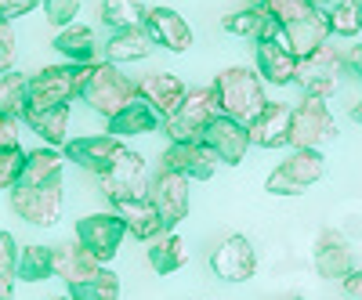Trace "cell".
<instances>
[{
	"mask_svg": "<svg viewBox=\"0 0 362 300\" xmlns=\"http://www.w3.org/2000/svg\"><path fill=\"white\" fill-rule=\"evenodd\" d=\"M210 91H214V98H218V112L239 119V124H250V119L268 105L264 80L257 76V69H247V66L221 69L214 76V83H210Z\"/></svg>",
	"mask_w": 362,
	"mask_h": 300,
	"instance_id": "6da1fadb",
	"label": "cell"
},
{
	"mask_svg": "<svg viewBox=\"0 0 362 300\" xmlns=\"http://www.w3.org/2000/svg\"><path fill=\"white\" fill-rule=\"evenodd\" d=\"M80 102L90 112H98L102 119H112L116 112H124L131 102H138V83L127 73H119L116 66H109V62H95L90 66L87 83H83V91H80Z\"/></svg>",
	"mask_w": 362,
	"mask_h": 300,
	"instance_id": "7a4b0ae2",
	"label": "cell"
},
{
	"mask_svg": "<svg viewBox=\"0 0 362 300\" xmlns=\"http://www.w3.org/2000/svg\"><path fill=\"white\" fill-rule=\"evenodd\" d=\"M348 69V54L337 47V44H322L319 51H312L308 58H300L297 62V76L293 83L300 87V95L305 98H334L337 87H341V73Z\"/></svg>",
	"mask_w": 362,
	"mask_h": 300,
	"instance_id": "3957f363",
	"label": "cell"
},
{
	"mask_svg": "<svg viewBox=\"0 0 362 300\" xmlns=\"http://www.w3.org/2000/svg\"><path fill=\"white\" fill-rule=\"evenodd\" d=\"M90 76V66H47L37 76H29V109H54V105H69L80 98L83 83Z\"/></svg>",
	"mask_w": 362,
	"mask_h": 300,
	"instance_id": "277c9868",
	"label": "cell"
},
{
	"mask_svg": "<svg viewBox=\"0 0 362 300\" xmlns=\"http://www.w3.org/2000/svg\"><path fill=\"white\" fill-rule=\"evenodd\" d=\"M62 199H66L62 177H51V181H40V185H15L8 192L11 214L33 228H54L58 214H62Z\"/></svg>",
	"mask_w": 362,
	"mask_h": 300,
	"instance_id": "5b68a950",
	"label": "cell"
},
{
	"mask_svg": "<svg viewBox=\"0 0 362 300\" xmlns=\"http://www.w3.org/2000/svg\"><path fill=\"white\" fill-rule=\"evenodd\" d=\"M326 174V160L315 148H293L290 160H283L276 170L268 174L264 188L272 196H305L308 188L319 185V177Z\"/></svg>",
	"mask_w": 362,
	"mask_h": 300,
	"instance_id": "8992f818",
	"label": "cell"
},
{
	"mask_svg": "<svg viewBox=\"0 0 362 300\" xmlns=\"http://www.w3.org/2000/svg\"><path fill=\"white\" fill-rule=\"evenodd\" d=\"M214 116H218L214 91H210V87H192L185 95V102L174 109V116L163 119V131H167L170 141H199Z\"/></svg>",
	"mask_w": 362,
	"mask_h": 300,
	"instance_id": "52a82bcc",
	"label": "cell"
},
{
	"mask_svg": "<svg viewBox=\"0 0 362 300\" xmlns=\"http://www.w3.org/2000/svg\"><path fill=\"white\" fill-rule=\"evenodd\" d=\"M337 138V119L329 112L326 102L319 98H305L297 109H293V119H290V148H319L329 145Z\"/></svg>",
	"mask_w": 362,
	"mask_h": 300,
	"instance_id": "ba28073f",
	"label": "cell"
},
{
	"mask_svg": "<svg viewBox=\"0 0 362 300\" xmlns=\"http://www.w3.org/2000/svg\"><path fill=\"white\" fill-rule=\"evenodd\" d=\"M124 239H127V228L112 210H105V214H87L76 221V243L98 264H109L119 253V246H124Z\"/></svg>",
	"mask_w": 362,
	"mask_h": 300,
	"instance_id": "9c48e42d",
	"label": "cell"
},
{
	"mask_svg": "<svg viewBox=\"0 0 362 300\" xmlns=\"http://www.w3.org/2000/svg\"><path fill=\"white\" fill-rule=\"evenodd\" d=\"M102 181V196L109 203H119V199H138L148 192V170H145V156L134 152V148H124L112 167L105 174H98Z\"/></svg>",
	"mask_w": 362,
	"mask_h": 300,
	"instance_id": "30bf717a",
	"label": "cell"
},
{
	"mask_svg": "<svg viewBox=\"0 0 362 300\" xmlns=\"http://www.w3.org/2000/svg\"><path fill=\"white\" fill-rule=\"evenodd\" d=\"M145 196L156 206V214L163 221V232H174L189 217V177H181L174 170H160L156 177H148Z\"/></svg>",
	"mask_w": 362,
	"mask_h": 300,
	"instance_id": "8fae6325",
	"label": "cell"
},
{
	"mask_svg": "<svg viewBox=\"0 0 362 300\" xmlns=\"http://www.w3.org/2000/svg\"><path fill=\"white\" fill-rule=\"evenodd\" d=\"M210 272L221 282H250L257 272V253L247 235H228L210 253Z\"/></svg>",
	"mask_w": 362,
	"mask_h": 300,
	"instance_id": "7c38bea8",
	"label": "cell"
},
{
	"mask_svg": "<svg viewBox=\"0 0 362 300\" xmlns=\"http://www.w3.org/2000/svg\"><path fill=\"white\" fill-rule=\"evenodd\" d=\"M199 141L218 156V163H228V167L243 163V160H247V148H250L247 124H239V119H232V116H221V112L210 119V127L203 131Z\"/></svg>",
	"mask_w": 362,
	"mask_h": 300,
	"instance_id": "4fadbf2b",
	"label": "cell"
},
{
	"mask_svg": "<svg viewBox=\"0 0 362 300\" xmlns=\"http://www.w3.org/2000/svg\"><path fill=\"white\" fill-rule=\"evenodd\" d=\"M124 148L127 145L112 134H87V138H69L62 145V160H69V163H76L90 174H105Z\"/></svg>",
	"mask_w": 362,
	"mask_h": 300,
	"instance_id": "5bb4252c",
	"label": "cell"
},
{
	"mask_svg": "<svg viewBox=\"0 0 362 300\" xmlns=\"http://www.w3.org/2000/svg\"><path fill=\"white\" fill-rule=\"evenodd\" d=\"M163 170H174L189 181H210L218 170V156L203 141H170L163 148Z\"/></svg>",
	"mask_w": 362,
	"mask_h": 300,
	"instance_id": "9a60e30c",
	"label": "cell"
},
{
	"mask_svg": "<svg viewBox=\"0 0 362 300\" xmlns=\"http://www.w3.org/2000/svg\"><path fill=\"white\" fill-rule=\"evenodd\" d=\"M141 25H145V33L153 37V44H160L174 54H185L192 47V25L174 8H148Z\"/></svg>",
	"mask_w": 362,
	"mask_h": 300,
	"instance_id": "2e32d148",
	"label": "cell"
},
{
	"mask_svg": "<svg viewBox=\"0 0 362 300\" xmlns=\"http://www.w3.org/2000/svg\"><path fill=\"white\" fill-rule=\"evenodd\" d=\"M290 119H293V109L290 105L268 102L247 124L250 145H257V148H286L290 145Z\"/></svg>",
	"mask_w": 362,
	"mask_h": 300,
	"instance_id": "e0dca14e",
	"label": "cell"
},
{
	"mask_svg": "<svg viewBox=\"0 0 362 300\" xmlns=\"http://www.w3.org/2000/svg\"><path fill=\"white\" fill-rule=\"evenodd\" d=\"M185 95H189L185 80L174 76V73H153V76H145V80L138 83V98L153 109L160 119L174 116V109L185 102Z\"/></svg>",
	"mask_w": 362,
	"mask_h": 300,
	"instance_id": "ac0fdd59",
	"label": "cell"
},
{
	"mask_svg": "<svg viewBox=\"0 0 362 300\" xmlns=\"http://www.w3.org/2000/svg\"><path fill=\"white\" fill-rule=\"evenodd\" d=\"M315 272H319L322 279H344V275L355 272L351 243H348L337 228L319 232V243H315Z\"/></svg>",
	"mask_w": 362,
	"mask_h": 300,
	"instance_id": "d6986e66",
	"label": "cell"
},
{
	"mask_svg": "<svg viewBox=\"0 0 362 300\" xmlns=\"http://www.w3.org/2000/svg\"><path fill=\"white\" fill-rule=\"evenodd\" d=\"M293 58H308L312 51H319L329 40V25H326V11H308L305 18L286 22L283 25V37H279Z\"/></svg>",
	"mask_w": 362,
	"mask_h": 300,
	"instance_id": "ffe728a7",
	"label": "cell"
},
{
	"mask_svg": "<svg viewBox=\"0 0 362 300\" xmlns=\"http://www.w3.org/2000/svg\"><path fill=\"white\" fill-rule=\"evenodd\" d=\"M254 58H257V76H261L264 83H272V87H286V83H293L300 58H293L290 47H286L283 40H257Z\"/></svg>",
	"mask_w": 362,
	"mask_h": 300,
	"instance_id": "44dd1931",
	"label": "cell"
},
{
	"mask_svg": "<svg viewBox=\"0 0 362 300\" xmlns=\"http://www.w3.org/2000/svg\"><path fill=\"white\" fill-rule=\"evenodd\" d=\"M112 214H116L119 221H124L127 235L141 239V243H153L156 235H163V221H160V214H156V206L148 203V196L112 203Z\"/></svg>",
	"mask_w": 362,
	"mask_h": 300,
	"instance_id": "7402d4cb",
	"label": "cell"
},
{
	"mask_svg": "<svg viewBox=\"0 0 362 300\" xmlns=\"http://www.w3.org/2000/svg\"><path fill=\"white\" fill-rule=\"evenodd\" d=\"M153 37L145 33V25H131V29H112L109 40H105V58L109 66H119V62H141V58L153 51Z\"/></svg>",
	"mask_w": 362,
	"mask_h": 300,
	"instance_id": "603a6c76",
	"label": "cell"
},
{
	"mask_svg": "<svg viewBox=\"0 0 362 300\" xmlns=\"http://www.w3.org/2000/svg\"><path fill=\"white\" fill-rule=\"evenodd\" d=\"M163 127V119L148 109L141 98L138 102H131L124 112H116L112 119H105V131L112 134V138H138V134H153V131H160Z\"/></svg>",
	"mask_w": 362,
	"mask_h": 300,
	"instance_id": "cb8c5ba5",
	"label": "cell"
},
{
	"mask_svg": "<svg viewBox=\"0 0 362 300\" xmlns=\"http://www.w3.org/2000/svg\"><path fill=\"white\" fill-rule=\"evenodd\" d=\"M54 51L66 58L73 66H95V54H98V44H95V29L90 25H66L54 33Z\"/></svg>",
	"mask_w": 362,
	"mask_h": 300,
	"instance_id": "d4e9b609",
	"label": "cell"
},
{
	"mask_svg": "<svg viewBox=\"0 0 362 300\" xmlns=\"http://www.w3.org/2000/svg\"><path fill=\"white\" fill-rule=\"evenodd\" d=\"M25 124H29V131H33L44 145H51V148H62L69 138H66V131H69V105H54V109H25Z\"/></svg>",
	"mask_w": 362,
	"mask_h": 300,
	"instance_id": "484cf974",
	"label": "cell"
},
{
	"mask_svg": "<svg viewBox=\"0 0 362 300\" xmlns=\"http://www.w3.org/2000/svg\"><path fill=\"white\" fill-rule=\"evenodd\" d=\"M185 264H189V243L177 232H163L148 243V268L156 275H174Z\"/></svg>",
	"mask_w": 362,
	"mask_h": 300,
	"instance_id": "4316f807",
	"label": "cell"
},
{
	"mask_svg": "<svg viewBox=\"0 0 362 300\" xmlns=\"http://www.w3.org/2000/svg\"><path fill=\"white\" fill-rule=\"evenodd\" d=\"M98 260L90 257L76 239L73 243H62V246H54V275L62 279L66 286H73V282H83L87 275H95L98 272Z\"/></svg>",
	"mask_w": 362,
	"mask_h": 300,
	"instance_id": "83f0119b",
	"label": "cell"
},
{
	"mask_svg": "<svg viewBox=\"0 0 362 300\" xmlns=\"http://www.w3.org/2000/svg\"><path fill=\"white\" fill-rule=\"evenodd\" d=\"M54 275V246H22L15 257V279L47 282Z\"/></svg>",
	"mask_w": 362,
	"mask_h": 300,
	"instance_id": "f1b7e54d",
	"label": "cell"
},
{
	"mask_svg": "<svg viewBox=\"0 0 362 300\" xmlns=\"http://www.w3.org/2000/svg\"><path fill=\"white\" fill-rule=\"evenodd\" d=\"M145 0H102L98 4V18L112 29H131V25H141L145 22Z\"/></svg>",
	"mask_w": 362,
	"mask_h": 300,
	"instance_id": "f546056e",
	"label": "cell"
},
{
	"mask_svg": "<svg viewBox=\"0 0 362 300\" xmlns=\"http://www.w3.org/2000/svg\"><path fill=\"white\" fill-rule=\"evenodd\" d=\"M69 296L73 300H119V279H116V272H109L102 264L95 275H87L83 282H73Z\"/></svg>",
	"mask_w": 362,
	"mask_h": 300,
	"instance_id": "4dcf8cb0",
	"label": "cell"
},
{
	"mask_svg": "<svg viewBox=\"0 0 362 300\" xmlns=\"http://www.w3.org/2000/svg\"><path fill=\"white\" fill-rule=\"evenodd\" d=\"M29 109V80L22 73H4L0 76V116L22 119Z\"/></svg>",
	"mask_w": 362,
	"mask_h": 300,
	"instance_id": "1f68e13d",
	"label": "cell"
},
{
	"mask_svg": "<svg viewBox=\"0 0 362 300\" xmlns=\"http://www.w3.org/2000/svg\"><path fill=\"white\" fill-rule=\"evenodd\" d=\"M326 25H329V37H358L362 33V8L358 0H337L334 8L326 11Z\"/></svg>",
	"mask_w": 362,
	"mask_h": 300,
	"instance_id": "d6a6232c",
	"label": "cell"
},
{
	"mask_svg": "<svg viewBox=\"0 0 362 300\" xmlns=\"http://www.w3.org/2000/svg\"><path fill=\"white\" fill-rule=\"evenodd\" d=\"M22 170H25V148L22 145L18 148H4V152H0V188L11 192L18 185Z\"/></svg>",
	"mask_w": 362,
	"mask_h": 300,
	"instance_id": "836d02e7",
	"label": "cell"
},
{
	"mask_svg": "<svg viewBox=\"0 0 362 300\" xmlns=\"http://www.w3.org/2000/svg\"><path fill=\"white\" fill-rule=\"evenodd\" d=\"M250 4L268 8L283 25H286V22H297V18H305L308 11H315V8H308V0H250Z\"/></svg>",
	"mask_w": 362,
	"mask_h": 300,
	"instance_id": "e575fe53",
	"label": "cell"
},
{
	"mask_svg": "<svg viewBox=\"0 0 362 300\" xmlns=\"http://www.w3.org/2000/svg\"><path fill=\"white\" fill-rule=\"evenodd\" d=\"M40 8H44V15L54 29H66L80 15V0H40Z\"/></svg>",
	"mask_w": 362,
	"mask_h": 300,
	"instance_id": "d590c367",
	"label": "cell"
},
{
	"mask_svg": "<svg viewBox=\"0 0 362 300\" xmlns=\"http://www.w3.org/2000/svg\"><path fill=\"white\" fill-rule=\"evenodd\" d=\"M15 54H18V44H15V25L0 18V76L11 73Z\"/></svg>",
	"mask_w": 362,
	"mask_h": 300,
	"instance_id": "8d00e7d4",
	"label": "cell"
},
{
	"mask_svg": "<svg viewBox=\"0 0 362 300\" xmlns=\"http://www.w3.org/2000/svg\"><path fill=\"white\" fill-rule=\"evenodd\" d=\"M15 257H18L15 235L11 232H0V275H15Z\"/></svg>",
	"mask_w": 362,
	"mask_h": 300,
	"instance_id": "74e56055",
	"label": "cell"
},
{
	"mask_svg": "<svg viewBox=\"0 0 362 300\" xmlns=\"http://www.w3.org/2000/svg\"><path fill=\"white\" fill-rule=\"evenodd\" d=\"M18 145H22L18 119H11V116H0V152H4V148H18Z\"/></svg>",
	"mask_w": 362,
	"mask_h": 300,
	"instance_id": "f35d334b",
	"label": "cell"
},
{
	"mask_svg": "<svg viewBox=\"0 0 362 300\" xmlns=\"http://www.w3.org/2000/svg\"><path fill=\"white\" fill-rule=\"evenodd\" d=\"M37 4H40V0H0V18H4V22H15V18L29 15Z\"/></svg>",
	"mask_w": 362,
	"mask_h": 300,
	"instance_id": "ab89813d",
	"label": "cell"
},
{
	"mask_svg": "<svg viewBox=\"0 0 362 300\" xmlns=\"http://www.w3.org/2000/svg\"><path fill=\"white\" fill-rule=\"evenodd\" d=\"M348 73H351V80L362 87V44H355V47L348 51Z\"/></svg>",
	"mask_w": 362,
	"mask_h": 300,
	"instance_id": "60d3db41",
	"label": "cell"
},
{
	"mask_svg": "<svg viewBox=\"0 0 362 300\" xmlns=\"http://www.w3.org/2000/svg\"><path fill=\"white\" fill-rule=\"evenodd\" d=\"M341 286H344V293H348V296L362 300V268H355L351 275H344V279H341Z\"/></svg>",
	"mask_w": 362,
	"mask_h": 300,
	"instance_id": "b9f144b4",
	"label": "cell"
},
{
	"mask_svg": "<svg viewBox=\"0 0 362 300\" xmlns=\"http://www.w3.org/2000/svg\"><path fill=\"white\" fill-rule=\"evenodd\" d=\"M0 300H15V275H0Z\"/></svg>",
	"mask_w": 362,
	"mask_h": 300,
	"instance_id": "7bdbcfd3",
	"label": "cell"
},
{
	"mask_svg": "<svg viewBox=\"0 0 362 300\" xmlns=\"http://www.w3.org/2000/svg\"><path fill=\"white\" fill-rule=\"evenodd\" d=\"M334 4H337V0H308V8H315V11H329Z\"/></svg>",
	"mask_w": 362,
	"mask_h": 300,
	"instance_id": "ee69618b",
	"label": "cell"
},
{
	"mask_svg": "<svg viewBox=\"0 0 362 300\" xmlns=\"http://www.w3.org/2000/svg\"><path fill=\"white\" fill-rule=\"evenodd\" d=\"M348 116H351V124H358V127H362V102H355Z\"/></svg>",
	"mask_w": 362,
	"mask_h": 300,
	"instance_id": "f6af8a7d",
	"label": "cell"
},
{
	"mask_svg": "<svg viewBox=\"0 0 362 300\" xmlns=\"http://www.w3.org/2000/svg\"><path fill=\"white\" fill-rule=\"evenodd\" d=\"M51 300H73V296H51Z\"/></svg>",
	"mask_w": 362,
	"mask_h": 300,
	"instance_id": "bcb514c9",
	"label": "cell"
},
{
	"mask_svg": "<svg viewBox=\"0 0 362 300\" xmlns=\"http://www.w3.org/2000/svg\"><path fill=\"white\" fill-rule=\"evenodd\" d=\"M358 8H362V0H358Z\"/></svg>",
	"mask_w": 362,
	"mask_h": 300,
	"instance_id": "7dc6e473",
	"label": "cell"
},
{
	"mask_svg": "<svg viewBox=\"0 0 362 300\" xmlns=\"http://www.w3.org/2000/svg\"><path fill=\"white\" fill-rule=\"evenodd\" d=\"M293 300H300V296H293Z\"/></svg>",
	"mask_w": 362,
	"mask_h": 300,
	"instance_id": "c3c4849f",
	"label": "cell"
}]
</instances>
